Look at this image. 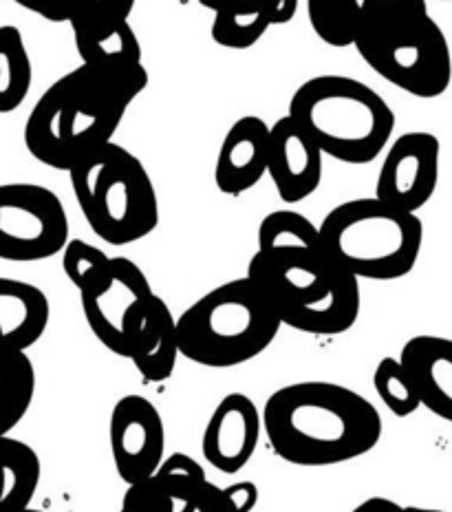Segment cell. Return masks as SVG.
I'll use <instances>...</instances> for the list:
<instances>
[{
  "mask_svg": "<svg viewBox=\"0 0 452 512\" xmlns=\"http://www.w3.org/2000/svg\"><path fill=\"white\" fill-rule=\"evenodd\" d=\"M16 512H45V510H36V508L27 506V508H20V510H16Z\"/></svg>",
  "mask_w": 452,
  "mask_h": 512,
  "instance_id": "obj_36",
  "label": "cell"
},
{
  "mask_svg": "<svg viewBox=\"0 0 452 512\" xmlns=\"http://www.w3.org/2000/svg\"><path fill=\"white\" fill-rule=\"evenodd\" d=\"M36 393V369L25 351H0V437L25 418Z\"/></svg>",
  "mask_w": 452,
  "mask_h": 512,
  "instance_id": "obj_22",
  "label": "cell"
},
{
  "mask_svg": "<svg viewBox=\"0 0 452 512\" xmlns=\"http://www.w3.org/2000/svg\"><path fill=\"white\" fill-rule=\"evenodd\" d=\"M274 307L247 279L214 287L177 318L181 356L210 369L250 362L281 332Z\"/></svg>",
  "mask_w": 452,
  "mask_h": 512,
  "instance_id": "obj_6",
  "label": "cell"
},
{
  "mask_svg": "<svg viewBox=\"0 0 452 512\" xmlns=\"http://www.w3.org/2000/svg\"><path fill=\"white\" fill-rule=\"evenodd\" d=\"M320 230L296 210H276L258 226V250H318Z\"/></svg>",
  "mask_w": 452,
  "mask_h": 512,
  "instance_id": "obj_25",
  "label": "cell"
},
{
  "mask_svg": "<svg viewBox=\"0 0 452 512\" xmlns=\"http://www.w3.org/2000/svg\"><path fill=\"white\" fill-rule=\"evenodd\" d=\"M263 420L245 393H228L212 411L201 440L206 462L219 473L236 475L250 464L261 440Z\"/></svg>",
  "mask_w": 452,
  "mask_h": 512,
  "instance_id": "obj_13",
  "label": "cell"
},
{
  "mask_svg": "<svg viewBox=\"0 0 452 512\" xmlns=\"http://www.w3.org/2000/svg\"><path fill=\"white\" fill-rule=\"evenodd\" d=\"M71 188L89 228L109 245H131L159 226L153 179L137 155L109 142L69 170Z\"/></svg>",
  "mask_w": 452,
  "mask_h": 512,
  "instance_id": "obj_7",
  "label": "cell"
},
{
  "mask_svg": "<svg viewBox=\"0 0 452 512\" xmlns=\"http://www.w3.org/2000/svg\"><path fill=\"white\" fill-rule=\"evenodd\" d=\"M181 356L179 338H177V318L172 316L168 305L161 298L159 303V320L153 343L144 351L142 356L133 358L137 373L148 382H164L172 376Z\"/></svg>",
  "mask_w": 452,
  "mask_h": 512,
  "instance_id": "obj_26",
  "label": "cell"
},
{
  "mask_svg": "<svg viewBox=\"0 0 452 512\" xmlns=\"http://www.w3.org/2000/svg\"><path fill=\"white\" fill-rule=\"evenodd\" d=\"M80 303L86 325L111 354L133 360L153 343L161 296L126 256H111L109 268L80 290Z\"/></svg>",
  "mask_w": 452,
  "mask_h": 512,
  "instance_id": "obj_9",
  "label": "cell"
},
{
  "mask_svg": "<svg viewBox=\"0 0 452 512\" xmlns=\"http://www.w3.org/2000/svg\"><path fill=\"white\" fill-rule=\"evenodd\" d=\"M439 155L441 144L433 133L411 131L397 137L384 153L375 199L417 215L437 190Z\"/></svg>",
  "mask_w": 452,
  "mask_h": 512,
  "instance_id": "obj_11",
  "label": "cell"
},
{
  "mask_svg": "<svg viewBox=\"0 0 452 512\" xmlns=\"http://www.w3.org/2000/svg\"><path fill=\"white\" fill-rule=\"evenodd\" d=\"M400 362L415 382L422 407L452 422V338L415 336L402 347Z\"/></svg>",
  "mask_w": 452,
  "mask_h": 512,
  "instance_id": "obj_18",
  "label": "cell"
},
{
  "mask_svg": "<svg viewBox=\"0 0 452 512\" xmlns=\"http://www.w3.org/2000/svg\"><path fill=\"white\" fill-rule=\"evenodd\" d=\"M322 157L320 148L289 115L269 126L267 175L285 204H300L318 190Z\"/></svg>",
  "mask_w": 452,
  "mask_h": 512,
  "instance_id": "obj_14",
  "label": "cell"
},
{
  "mask_svg": "<svg viewBox=\"0 0 452 512\" xmlns=\"http://www.w3.org/2000/svg\"><path fill=\"white\" fill-rule=\"evenodd\" d=\"M148 87L144 64L102 69L80 64L40 95L25 124V146L40 164L67 170L113 142L126 111Z\"/></svg>",
  "mask_w": 452,
  "mask_h": 512,
  "instance_id": "obj_1",
  "label": "cell"
},
{
  "mask_svg": "<svg viewBox=\"0 0 452 512\" xmlns=\"http://www.w3.org/2000/svg\"><path fill=\"white\" fill-rule=\"evenodd\" d=\"M111 256L98 245H91L82 239H71L62 250V270L67 274V279L82 290L93 279L109 268Z\"/></svg>",
  "mask_w": 452,
  "mask_h": 512,
  "instance_id": "obj_28",
  "label": "cell"
},
{
  "mask_svg": "<svg viewBox=\"0 0 452 512\" xmlns=\"http://www.w3.org/2000/svg\"><path fill=\"white\" fill-rule=\"evenodd\" d=\"M263 431L274 453L294 466L353 462L382 440V418L358 391L336 382H294L267 398Z\"/></svg>",
  "mask_w": 452,
  "mask_h": 512,
  "instance_id": "obj_2",
  "label": "cell"
},
{
  "mask_svg": "<svg viewBox=\"0 0 452 512\" xmlns=\"http://www.w3.org/2000/svg\"><path fill=\"white\" fill-rule=\"evenodd\" d=\"M86 3H95V5H100V3H104V0H84V5Z\"/></svg>",
  "mask_w": 452,
  "mask_h": 512,
  "instance_id": "obj_37",
  "label": "cell"
},
{
  "mask_svg": "<svg viewBox=\"0 0 452 512\" xmlns=\"http://www.w3.org/2000/svg\"><path fill=\"white\" fill-rule=\"evenodd\" d=\"M111 453L115 471L128 486L153 477L166 457V429L161 413L144 396H124L111 413Z\"/></svg>",
  "mask_w": 452,
  "mask_h": 512,
  "instance_id": "obj_12",
  "label": "cell"
},
{
  "mask_svg": "<svg viewBox=\"0 0 452 512\" xmlns=\"http://www.w3.org/2000/svg\"><path fill=\"white\" fill-rule=\"evenodd\" d=\"M212 40L219 47L252 49L272 25H287L298 12V0H217Z\"/></svg>",
  "mask_w": 452,
  "mask_h": 512,
  "instance_id": "obj_19",
  "label": "cell"
},
{
  "mask_svg": "<svg viewBox=\"0 0 452 512\" xmlns=\"http://www.w3.org/2000/svg\"><path fill=\"white\" fill-rule=\"evenodd\" d=\"M371 0H307L311 29L329 47H351Z\"/></svg>",
  "mask_w": 452,
  "mask_h": 512,
  "instance_id": "obj_24",
  "label": "cell"
},
{
  "mask_svg": "<svg viewBox=\"0 0 452 512\" xmlns=\"http://www.w3.org/2000/svg\"><path fill=\"white\" fill-rule=\"evenodd\" d=\"M247 279L265 294L281 325L311 336L349 332L360 316V281L318 250H256Z\"/></svg>",
  "mask_w": 452,
  "mask_h": 512,
  "instance_id": "obj_3",
  "label": "cell"
},
{
  "mask_svg": "<svg viewBox=\"0 0 452 512\" xmlns=\"http://www.w3.org/2000/svg\"><path fill=\"white\" fill-rule=\"evenodd\" d=\"M49 298L40 287L0 276V351H25L45 336Z\"/></svg>",
  "mask_w": 452,
  "mask_h": 512,
  "instance_id": "obj_20",
  "label": "cell"
},
{
  "mask_svg": "<svg viewBox=\"0 0 452 512\" xmlns=\"http://www.w3.org/2000/svg\"><path fill=\"white\" fill-rule=\"evenodd\" d=\"M267 157L269 126L256 115L241 117L223 137L214 166V184L223 195H243L267 175Z\"/></svg>",
  "mask_w": 452,
  "mask_h": 512,
  "instance_id": "obj_16",
  "label": "cell"
},
{
  "mask_svg": "<svg viewBox=\"0 0 452 512\" xmlns=\"http://www.w3.org/2000/svg\"><path fill=\"white\" fill-rule=\"evenodd\" d=\"M320 248L355 279L397 281L415 270L424 223L375 197L351 199L322 219Z\"/></svg>",
  "mask_w": 452,
  "mask_h": 512,
  "instance_id": "obj_5",
  "label": "cell"
},
{
  "mask_svg": "<svg viewBox=\"0 0 452 512\" xmlns=\"http://www.w3.org/2000/svg\"><path fill=\"white\" fill-rule=\"evenodd\" d=\"M201 3V7H206V9H214V5H217V0H199Z\"/></svg>",
  "mask_w": 452,
  "mask_h": 512,
  "instance_id": "obj_35",
  "label": "cell"
},
{
  "mask_svg": "<svg viewBox=\"0 0 452 512\" xmlns=\"http://www.w3.org/2000/svg\"><path fill=\"white\" fill-rule=\"evenodd\" d=\"M100 5L109 9V12H113L115 16L131 18V12H133V7H135V0H104V3H100Z\"/></svg>",
  "mask_w": 452,
  "mask_h": 512,
  "instance_id": "obj_33",
  "label": "cell"
},
{
  "mask_svg": "<svg viewBox=\"0 0 452 512\" xmlns=\"http://www.w3.org/2000/svg\"><path fill=\"white\" fill-rule=\"evenodd\" d=\"M69 243V217L56 192L38 184H0V259L36 263Z\"/></svg>",
  "mask_w": 452,
  "mask_h": 512,
  "instance_id": "obj_10",
  "label": "cell"
},
{
  "mask_svg": "<svg viewBox=\"0 0 452 512\" xmlns=\"http://www.w3.org/2000/svg\"><path fill=\"white\" fill-rule=\"evenodd\" d=\"M120 512H236L208 477L159 475L128 486Z\"/></svg>",
  "mask_w": 452,
  "mask_h": 512,
  "instance_id": "obj_17",
  "label": "cell"
},
{
  "mask_svg": "<svg viewBox=\"0 0 452 512\" xmlns=\"http://www.w3.org/2000/svg\"><path fill=\"white\" fill-rule=\"evenodd\" d=\"M75 49L82 64L102 69H135L142 62V42L128 18L102 5L86 3L71 18Z\"/></svg>",
  "mask_w": 452,
  "mask_h": 512,
  "instance_id": "obj_15",
  "label": "cell"
},
{
  "mask_svg": "<svg viewBox=\"0 0 452 512\" xmlns=\"http://www.w3.org/2000/svg\"><path fill=\"white\" fill-rule=\"evenodd\" d=\"M446 3H448V0H446Z\"/></svg>",
  "mask_w": 452,
  "mask_h": 512,
  "instance_id": "obj_38",
  "label": "cell"
},
{
  "mask_svg": "<svg viewBox=\"0 0 452 512\" xmlns=\"http://www.w3.org/2000/svg\"><path fill=\"white\" fill-rule=\"evenodd\" d=\"M27 12L36 14L49 23H71V18L80 12L84 0H14Z\"/></svg>",
  "mask_w": 452,
  "mask_h": 512,
  "instance_id": "obj_29",
  "label": "cell"
},
{
  "mask_svg": "<svg viewBox=\"0 0 452 512\" xmlns=\"http://www.w3.org/2000/svg\"><path fill=\"white\" fill-rule=\"evenodd\" d=\"M34 69L25 38L14 25L0 27V113H12L27 100Z\"/></svg>",
  "mask_w": 452,
  "mask_h": 512,
  "instance_id": "obj_23",
  "label": "cell"
},
{
  "mask_svg": "<svg viewBox=\"0 0 452 512\" xmlns=\"http://www.w3.org/2000/svg\"><path fill=\"white\" fill-rule=\"evenodd\" d=\"M351 512H404V506L386 497H371L362 501L360 506H355Z\"/></svg>",
  "mask_w": 452,
  "mask_h": 512,
  "instance_id": "obj_32",
  "label": "cell"
},
{
  "mask_svg": "<svg viewBox=\"0 0 452 512\" xmlns=\"http://www.w3.org/2000/svg\"><path fill=\"white\" fill-rule=\"evenodd\" d=\"M223 495L230 499L236 512H252L258 504V497H261L254 482H234L223 488Z\"/></svg>",
  "mask_w": 452,
  "mask_h": 512,
  "instance_id": "obj_31",
  "label": "cell"
},
{
  "mask_svg": "<svg viewBox=\"0 0 452 512\" xmlns=\"http://www.w3.org/2000/svg\"><path fill=\"white\" fill-rule=\"evenodd\" d=\"M42 466L29 444L0 437V512H16L31 506L40 486Z\"/></svg>",
  "mask_w": 452,
  "mask_h": 512,
  "instance_id": "obj_21",
  "label": "cell"
},
{
  "mask_svg": "<svg viewBox=\"0 0 452 512\" xmlns=\"http://www.w3.org/2000/svg\"><path fill=\"white\" fill-rule=\"evenodd\" d=\"M159 475H177V477H206L203 466L192 460L186 453H172L164 457V462L159 466Z\"/></svg>",
  "mask_w": 452,
  "mask_h": 512,
  "instance_id": "obj_30",
  "label": "cell"
},
{
  "mask_svg": "<svg viewBox=\"0 0 452 512\" xmlns=\"http://www.w3.org/2000/svg\"><path fill=\"white\" fill-rule=\"evenodd\" d=\"M404 512H446L439 508H422V506H404Z\"/></svg>",
  "mask_w": 452,
  "mask_h": 512,
  "instance_id": "obj_34",
  "label": "cell"
},
{
  "mask_svg": "<svg viewBox=\"0 0 452 512\" xmlns=\"http://www.w3.org/2000/svg\"><path fill=\"white\" fill-rule=\"evenodd\" d=\"M287 115L322 155L353 166L378 159L395 131L389 102L349 76H316L300 84Z\"/></svg>",
  "mask_w": 452,
  "mask_h": 512,
  "instance_id": "obj_4",
  "label": "cell"
},
{
  "mask_svg": "<svg viewBox=\"0 0 452 512\" xmlns=\"http://www.w3.org/2000/svg\"><path fill=\"white\" fill-rule=\"evenodd\" d=\"M353 47L380 78L415 98H439L450 87L448 38L428 12L364 23Z\"/></svg>",
  "mask_w": 452,
  "mask_h": 512,
  "instance_id": "obj_8",
  "label": "cell"
},
{
  "mask_svg": "<svg viewBox=\"0 0 452 512\" xmlns=\"http://www.w3.org/2000/svg\"><path fill=\"white\" fill-rule=\"evenodd\" d=\"M373 387L378 391L384 407L397 415V418H408V415H413L422 407L415 382L408 376L400 358L386 356L378 362L373 373Z\"/></svg>",
  "mask_w": 452,
  "mask_h": 512,
  "instance_id": "obj_27",
  "label": "cell"
}]
</instances>
